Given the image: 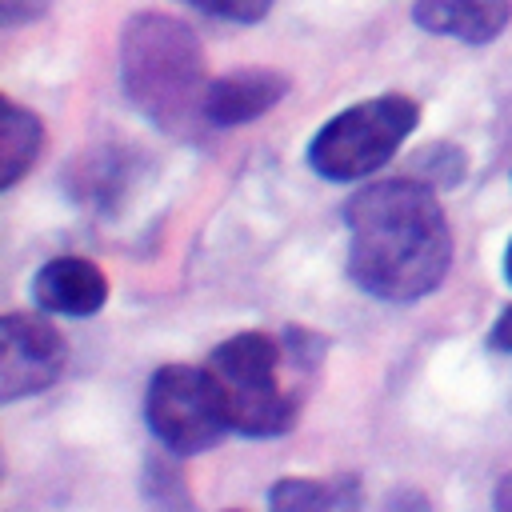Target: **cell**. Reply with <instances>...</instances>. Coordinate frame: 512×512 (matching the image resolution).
<instances>
[{
    "label": "cell",
    "mask_w": 512,
    "mask_h": 512,
    "mask_svg": "<svg viewBox=\"0 0 512 512\" xmlns=\"http://www.w3.org/2000/svg\"><path fill=\"white\" fill-rule=\"evenodd\" d=\"M120 84L132 108L164 132L204 120V52L192 28L164 12H140L120 32Z\"/></svg>",
    "instance_id": "cell-2"
},
{
    "label": "cell",
    "mask_w": 512,
    "mask_h": 512,
    "mask_svg": "<svg viewBox=\"0 0 512 512\" xmlns=\"http://www.w3.org/2000/svg\"><path fill=\"white\" fill-rule=\"evenodd\" d=\"M284 92H288V80L268 68H244V72L220 76L204 92V124H216V128L248 124L264 116L272 104H280Z\"/></svg>",
    "instance_id": "cell-8"
},
{
    "label": "cell",
    "mask_w": 512,
    "mask_h": 512,
    "mask_svg": "<svg viewBox=\"0 0 512 512\" xmlns=\"http://www.w3.org/2000/svg\"><path fill=\"white\" fill-rule=\"evenodd\" d=\"M188 4L200 8V12H208V16L236 20V24H256L272 8V0H188Z\"/></svg>",
    "instance_id": "cell-13"
},
{
    "label": "cell",
    "mask_w": 512,
    "mask_h": 512,
    "mask_svg": "<svg viewBox=\"0 0 512 512\" xmlns=\"http://www.w3.org/2000/svg\"><path fill=\"white\" fill-rule=\"evenodd\" d=\"M32 296L44 312H56V316H92L104 308L108 300V276L80 260V256H56L48 260L36 280H32Z\"/></svg>",
    "instance_id": "cell-7"
},
{
    "label": "cell",
    "mask_w": 512,
    "mask_h": 512,
    "mask_svg": "<svg viewBox=\"0 0 512 512\" xmlns=\"http://www.w3.org/2000/svg\"><path fill=\"white\" fill-rule=\"evenodd\" d=\"M144 416H148L152 436L176 456L212 448L228 428L212 372L188 368V364H164L152 376Z\"/></svg>",
    "instance_id": "cell-5"
},
{
    "label": "cell",
    "mask_w": 512,
    "mask_h": 512,
    "mask_svg": "<svg viewBox=\"0 0 512 512\" xmlns=\"http://www.w3.org/2000/svg\"><path fill=\"white\" fill-rule=\"evenodd\" d=\"M0 8H4V28H16V24L40 16L48 8V0H0Z\"/></svg>",
    "instance_id": "cell-14"
},
{
    "label": "cell",
    "mask_w": 512,
    "mask_h": 512,
    "mask_svg": "<svg viewBox=\"0 0 512 512\" xmlns=\"http://www.w3.org/2000/svg\"><path fill=\"white\" fill-rule=\"evenodd\" d=\"M416 120H420V104L400 92L352 104L312 136L308 164L324 180H340V184L360 180L396 156V148L416 128Z\"/></svg>",
    "instance_id": "cell-4"
},
{
    "label": "cell",
    "mask_w": 512,
    "mask_h": 512,
    "mask_svg": "<svg viewBox=\"0 0 512 512\" xmlns=\"http://www.w3.org/2000/svg\"><path fill=\"white\" fill-rule=\"evenodd\" d=\"M272 508H352L360 504L356 480H304V476H288L268 492Z\"/></svg>",
    "instance_id": "cell-11"
},
{
    "label": "cell",
    "mask_w": 512,
    "mask_h": 512,
    "mask_svg": "<svg viewBox=\"0 0 512 512\" xmlns=\"http://www.w3.org/2000/svg\"><path fill=\"white\" fill-rule=\"evenodd\" d=\"M280 356V344L264 332H240L212 352L208 372L232 432L280 436L296 424V400L280 384Z\"/></svg>",
    "instance_id": "cell-3"
},
{
    "label": "cell",
    "mask_w": 512,
    "mask_h": 512,
    "mask_svg": "<svg viewBox=\"0 0 512 512\" xmlns=\"http://www.w3.org/2000/svg\"><path fill=\"white\" fill-rule=\"evenodd\" d=\"M68 344L44 316L8 312L0 320V400L12 404L20 396L44 392L64 372Z\"/></svg>",
    "instance_id": "cell-6"
},
{
    "label": "cell",
    "mask_w": 512,
    "mask_h": 512,
    "mask_svg": "<svg viewBox=\"0 0 512 512\" xmlns=\"http://www.w3.org/2000/svg\"><path fill=\"white\" fill-rule=\"evenodd\" d=\"M504 276L512 280V240H508V252H504Z\"/></svg>",
    "instance_id": "cell-17"
},
{
    "label": "cell",
    "mask_w": 512,
    "mask_h": 512,
    "mask_svg": "<svg viewBox=\"0 0 512 512\" xmlns=\"http://www.w3.org/2000/svg\"><path fill=\"white\" fill-rule=\"evenodd\" d=\"M416 168H420V176H424L432 188H452V184L464 176V152L452 148V144H428V148L416 156Z\"/></svg>",
    "instance_id": "cell-12"
},
{
    "label": "cell",
    "mask_w": 512,
    "mask_h": 512,
    "mask_svg": "<svg viewBox=\"0 0 512 512\" xmlns=\"http://www.w3.org/2000/svg\"><path fill=\"white\" fill-rule=\"evenodd\" d=\"M488 344L496 348V352H504V356H512V304L500 312V320H496V328H492V336H488Z\"/></svg>",
    "instance_id": "cell-15"
},
{
    "label": "cell",
    "mask_w": 512,
    "mask_h": 512,
    "mask_svg": "<svg viewBox=\"0 0 512 512\" xmlns=\"http://www.w3.org/2000/svg\"><path fill=\"white\" fill-rule=\"evenodd\" d=\"M44 128L40 116L20 108L16 100H4V140H0V188H12L40 156Z\"/></svg>",
    "instance_id": "cell-10"
},
{
    "label": "cell",
    "mask_w": 512,
    "mask_h": 512,
    "mask_svg": "<svg viewBox=\"0 0 512 512\" xmlns=\"http://www.w3.org/2000/svg\"><path fill=\"white\" fill-rule=\"evenodd\" d=\"M508 0H416L412 20L432 36H456L464 44H488L504 32Z\"/></svg>",
    "instance_id": "cell-9"
},
{
    "label": "cell",
    "mask_w": 512,
    "mask_h": 512,
    "mask_svg": "<svg viewBox=\"0 0 512 512\" xmlns=\"http://www.w3.org/2000/svg\"><path fill=\"white\" fill-rule=\"evenodd\" d=\"M496 508L500 512H512V472L500 480V488H496Z\"/></svg>",
    "instance_id": "cell-16"
},
{
    "label": "cell",
    "mask_w": 512,
    "mask_h": 512,
    "mask_svg": "<svg viewBox=\"0 0 512 512\" xmlns=\"http://www.w3.org/2000/svg\"><path fill=\"white\" fill-rule=\"evenodd\" d=\"M348 216V276L376 300L428 296L452 260V232L428 180H384L356 192Z\"/></svg>",
    "instance_id": "cell-1"
}]
</instances>
